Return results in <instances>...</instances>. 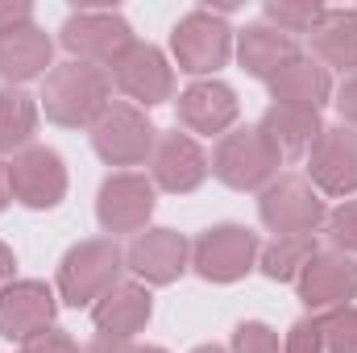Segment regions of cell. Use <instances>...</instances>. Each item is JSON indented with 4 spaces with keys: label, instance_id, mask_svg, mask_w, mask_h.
Here are the masks:
<instances>
[{
    "label": "cell",
    "instance_id": "cell-1",
    "mask_svg": "<svg viewBox=\"0 0 357 353\" xmlns=\"http://www.w3.org/2000/svg\"><path fill=\"white\" fill-rule=\"evenodd\" d=\"M42 112L46 121L63 125V129H84L96 125L100 112L112 104V80L104 67H91V63H63V67H50L46 71V84H42Z\"/></svg>",
    "mask_w": 357,
    "mask_h": 353
},
{
    "label": "cell",
    "instance_id": "cell-2",
    "mask_svg": "<svg viewBox=\"0 0 357 353\" xmlns=\"http://www.w3.org/2000/svg\"><path fill=\"white\" fill-rule=\"evenodd\" d=\"M121 270H125V250L116 246V237L79 241L59 262V299L67 308H91L121 283Z\"/></svg>",
    "mask_w": 357,
    "mask_h": 353
},
{
    "label": "cell",
    "instance_id": "cell-3",
    "mask_svg": "<svg viewBox=\"0 0 357 353\" xmlns=\"http://www.w3.org/2000/svg\"><path fill=\"white\" fill-rule=\"evenodd\" d=\"M282 154L270 146L262 125H241L225 133L212 150V175L233 191H262L266 183L278 179Z\"/></svg>",
    "mask_w": 357,
    "mask_h": 353
},
{
    "label": "cell",
    "instance_id": "cell-4",
    "mask_svg": "<svg viewBox=\"0 0 357 353\" xmlns=\"http://www.w3.org/2000/svg\"><path fill=\"white\" fill-rule=\"evenodd\" d=\"M258 216L274 237H307L328 220V208L307 175H278L258 195Z\"/></svg>",
    "mask_w": 357,
    "mask_h": 353
},
{
    "label": "cell",
    "instance_id": "cell-5",
    "mask_svg": "<svg viewBox=\"0 0 357 353\" xmlns=\"http://www.w3.org/2000/svg\"><path fill=\"white\" fill-rule=\"evenodd\" d=\"M171 54H175L178 71H187V75L220 71L233 54V29H229L225 13L191 8L187 17H178V25L171 29Z\"/></svg>",
    "mask_w": 357,
    "mask_h": 353
},
{
    "label": "cell",
    "instance_id": "cell-6",
    "mask_svg": "<svg viewBox=\"0 0 357 353\" xmlns=\"http://www.w3.org/2000/svg\"><path fill=\"white\" fill-rule=\"evenodd\" d=\"M154 142H158V129L150 125V117L125 100H112L91 125V146L108 167H142L154 154Z\"/></svg>",
    "mask_w": 357,
    "mask_h": 353
},
{
    "label": "cell",
    "instance_id": "cell-7",
    "mask_svg": "<svg viewBox=\"0 0 357 353\" xmlns=\"http://www.w3.org/2000/svg\"><path fill=\"white\" fill-rule=\"evenodd\" d=\"M262 254V241L245 225H212L195 237L191 246V266L208 283H237L245 278Z\"/></svg>",
    "mask_w": 357,
    "mask_h": 353
},
{
    "label": "cell",
    "instance_id": "cell-8",
    "mask_svg": "<svg viewBox=\"0 0 357 353\" xmlns=\"http://www.w3.org/2000/svg\"><path fill=\"white\" fill-rule=\"evenodd\" d=\"M59 42L63 50L75 59V63H91V67H112L125 46L133 42V29L121 13H104V8H84V13H71L59 29Z\"/></svg>",
    "mask_w": 357,
    "mask_h": 353
},
{
    "label": "cell",
    "instance_id": "cell-9",
    "mask_svg": "<svg viewBox=\"0 0 357 353\" xmlns=\"http://www.w3.org/2000/svg\"><path fill=\"white\" fill-rule=\"evenodd\" d=\"M108 80L125 91L137 108H154V104H167L175 96V67L167 63V54L158 46L137 42V38L108 67Z\"/></svg>",
    "mask_w": 357,
    "mask_h": 353
},
{
    "label": "cell",
    "instance_id": "cell-10",
    "mask_svg": "<svg viewBox=\"0 0 357 353\" xmlns=\"http://www.w3.org/2000/svg\"><path fill=\"white\" fill-rule=\"evenodd\" d=\"M96 216H100V229L108 237H116V233L137 237L154 216V179L137 175V171L108 175L96 195Z\"/></svg>",
    "mask_w": 357,
    "mask_h": 353
},
{
    "label": "cell",
    "instance_id": "cell-11",
    "mask_svg": "<svg viewBox=\"0 0 357 353\" xmlns=\"http://www.w3.org/2000/svg\"><path fill=\"white\" fill-rule=\"evenodd\" d=\"M307 183L324 195H357V129L324 125L307 150Z\"/></svg>",
    "mask_w": 357,
    "mask_h": 353
},
{
    "label": "cell",
    "instance_id": "cell-12",
    "mask_svg": "<svg viewBox=\"0 0 357 353\" xmlns=\"http://www.w3.org/2000/svg\"><path fill=\"white\" fill-rule=\"evenodd\" d=\"M8 191L25 208H54L67 195V167L59 150L50 146H29L8 163Z\"/></svg>",
    "mask_w": 357,
    "mask_h": 353
},
{
    "label": "cell",
    "instance_id": "cell-13",
    "mask_svg": "<svg viewBox=\"0 0 357 353\" xmlns=\"http://www.w3.org/2000/svg\"><path fill=\"white\" fill-rule=\"evenodd\" d=\"M54 312H59V295L42 278H13L0 291V337L29 341L54 329Z\"/></svg>",
    "mask_w": 357,
    "mask_h": 353
},
{
    "label": "cell",
    "instance_id": "cell-14",
    "mask_svg": "<svg viewBox=\"0 0 357 353\" xmlns=\"http://www.w3.org/2000/svg\"><path fill=\"white\" fill-rule=\"evenodd\" d=\"M187 266L191 246L175 229H142L125 250V270H133V278L150 287H171Z\"/></svg>",
    "mask_w": 357,
    "mask_h": 353
},
{
    "label": "cell",
    "instance_id": "cell-15",
    "mask_svg": "<svg viewBox=\"0 0 357 353\" xmlns=\"http://www.w3.org/2000/svg\"><path fill=\"white\" fill-rule=\"evenodd\" d=\"M295 287H299V299H303L312 312L345 308L349 299H357V262L349 254L320 250L312 262L303 266V274L295 278Z\"/></svg>",
    "mask_w": 357,
    "mask_h": 353
},
{
    "label": "cell",
    "instance_id": "cell-16",
    "mask_svg": "<svg viewBox=\"0 0 357 353\" xmlns=\"http://www.w3.org/2000/svg\"><path fill=\"white\" fill-rule=\"evenodd\" d=\"M212 171L208 154L199 150V142L191 133H158L154 142V154H150V175H154V187L171 191V195H187L195 191Z\"/></svg>",
    "mask_w": 357,
    "mask_h": 353
},
{
    "label": "cell",
    "instance_id": "cell-17",
    "mask_svg": "<svg viewBox=\"0 0 357 353\" xmlns=\"http://www.w3.org/2000/svg\"><path fill=\"white\" fill-rule=\"evenodd\" d=\"M175 112L187 133H204V137L220 133L225 137L229 125L237 121V91L229 84H220V80H199V84H191L178 96Z\"/></svg>",
    "mask_w": 357,
    "mask_h": 353
},
{
    "label": "cell",
    "instance_id": "cell-18",
    "mask_svg": "<svg viewBox=\"0 0 357 353\" xmlns=\"http://www.w3.org/2000/svg\"><path fill=\"white\" fill-rule=\"evenodd\" d=\"M150 291L142 283H116L108 295H100L91 303V324L100 337H116V341H133L146 324H150Z\"/></svg>",
    "mask_w": 357,
    "mask_h": 353
},
{
    "label": "cell",
    "instance_id": "cell-19",
    "mask_svg": "<svg viewBox=\"0 0 357 353\" xmlns=\"http://www.w3.org/2000/svg\"><path fill=\"white\" fill-rule=\"evenodd\" d=\"M274 104H291V108H324L328 96H333V80H328V67H320L312 54H295L291 63H282L274 75L266 80Z\"/></svg>",
    "mask_w": 357,
    "mask_h": 353
},
{
    "label": "cell",
    "instance_id": "cell-20",
    "mask_svg": "<svg viewBox=\"0 0 357 353\" xmlns=\"http://www.w3.org/2000/svg\"><path fill=\"white\" fill-rule=\"evenodd\" d=\"M54 54V42L38 25H21L13 33H0V80L4 88H21L38 75H46Z\"/></svg>",
    "mask_w": 357,
    "mask_h": 353
},
{
    "label": "cell",
    "instance_id": "cell-21",
    "mask_svg": "<svg viewBox=\"0 0 357 353\" xmlns=\"http://www.w3.org/2000/svg\"><path fill=\"white\" fill-rule=\"evenodd\" d=\"M299 54V42L287 38L282 29H274L266 21H254L241 29L237 38V59H241V71L254 75V80H270L282 63H291Z\"/></svg>",
    "mask_w": 357,
    "mask_h": 353
},
{
    "label": "cell",
    "instance_id": "cell-22",
    "mask_svg": "<svg viewBox=\"0 0 357 353\" xmlns=\"http://www.w3.org/2000/svg\"><path fill=\"white\" fill-rule=\"evenodd\" d=\"M312 59L320 67L357 71V8H324L312 29Z\"/></svg>",
    "mask_w": 357,
    "mask_h": 353
},
{
    "label": "cell",
    "instance_id": "cell-23",
    "mask_svg": "<svg viewBox=\"0 0 357 353\" xmlns=\"http://www.w3.org/2000/svg\"><path fill=\"white\" fill-rule=\"evenodd\" d=\"M262 133L270 137V146L282 154V158H295V154H307L312 142L320 137L324 121L316 108H291V104H270L266 117L258 121Z\"/></svg>",
    "mask_w": 357,
    "mask_h": 353
},
{
    "label": "cell",
    "instance_id": "cell-24",
    "mask_svg": "<svg viewBox=\"0 0 357 353\" xmlns=\"http://www.w3.org/2000/svg\"><path fill=\"white\" fill-rule=\"evenodd\" d=\"M38 133V100L21 88H0V154L29 150Z\"/></svg>",
    "mask_w": 357,
    "mask_h": 353
},
{
    "label": "cell",
    "instance_id": "cell-25",
    "mask_svg": "<svg viewBox=\"0 0 357 353\" xmlns=\"http://www.w3.org/2000/svg\"><path fill=\"white\" fill-rule=\"evenodd\" d=\"M316 254H320L316 233H307V237H274L270 246H262L258 266H262V274L274 278V283H295L303 274V266L312 262Z\"/></svg>",
    "mask_w": 357,
    "mask_h": 353
},
{
    "label": "cell",
    "instance_id": "cell-26",
    "mask_svg": "<svg viewBox=\"0 0 357 353\" xmlns=\"http://www.w3.org/2000/svg\"><path fill=\"white\" fill-rule=\"evenodd\" d=\"M324 17V4L316 0H266V25L282 29L287 38L295 33H312Z\"/></svg>",
    "mask_w": 357,
    "mask_h": 353
},
{
    "label": "cell",
    "instance_id": "cell-27",
    "mask_svg": "<svg viewBox=\"0 0 357 353\" xmlns=\"http://www.w3.org/2000/svg\"><path fill=\"white\" fill-rule=\"evenodd\" d=\"M320 337H324V353H357V308H333L320 312Z\"/></svg>",
    "mask_w": 357,
    "mask_h": 353
},
{
    "label": "cell",
    "instance_id": "cell-28",
    "mask_svg": "<svg viewBox=\"0 0 357 353\" xmlns=\"http://www.w3.org/2000/svg\"><path fill=\"white\" fill-rule=\"evenodd\" d=\"M324 229H328L333 250L354 258V254H357V200H345L341 208H333V212H328V220H324Z\"/></svg>",
    "mask_w": 357,
    "mask_h": 353
},
{
    "label": "cell",
    "instance_id": "cell-29",
    "mask_svg": "<svg viewBox=\"0 0 357 353\" xmlns=\"http://www.w3.org/2000/svg\"><path fill=\"white\" fill-rule=\"evenodd\" d=\"M233 353H282L278 333L262 320H241L233 329Z\"/></svg>",
    "mask_w": 357,
    "mask_h": 353
},
{
    "label": "cell",
    "instance_id": "cell-30",
    "mask_svg": "<svg viewBox=\"0 0 357 353\" xmlns=\"http://www.w3.org/2000/svg\"><path fill=\"white\" fill-rule=\"evenodd\" d=\"M282 353H324V337H320V320L307 316V320H295L287 341H282Z\"/></svg>",
    "mask_w": 357,
    "mask_h": 353
},
{
    "label": "cell",
    "instance_id": "cell-31",
    "mask_svg": "<svg viewBox=\"0 0 357 353\" xmlns=\"http://www.w3.org/2000/svg\"><path fill=\"white\" fill-rule=\"evenodd\" d=\"M21 353H84V350L75 345V337L67 329H46V333L21 341Z\"/></svg>",
    "mask_w": 357,
    "mask_h": 353
},
{
    "label": "cell",
    "instance_id": "cell-32",
    "mask_svg": "<svg viewBox=\"0 0 357 353\" xmlns=\"http://www.w3.org/2000/svg\"><path fill=\"white\" fill-rule=\"evenodd\" d=\"M21 25H33V8L25 0H0V33H13Z\"/></svg>",
    "mask_w": 357,
    "mask_h": 353
},
{
    "label": "cell",
    "instance_id": "cell-33",
    "mask_svg": "<svg viewBox=\"0 0 357 353\" xmlns=\"http://www.w3.org/2000/svg\"><path fill=\"white\" fill-rule=\"evenodd\" d=\"M337 112H341V125H349V129H357V71L337 88Z\"/></svg>",
    "mask_w": 357,
    "mask_h": 353
},
{
    "label": "cell",
    "instance_id": "cell-34",
    "mask_svg": "<svg viewBox=\"0 0 357 353\" xmlns=\"http://www.w3.org/2000/svg\"><path fill=\"white\" fill-rule=\"evenodd\" d=\"M84 353H133V345L129 341H116V337H96Z\"/></svg>",
    "mask_w": 357,
    "mask_h": 353
},
{
    "label": "cell",
    "instance_id": "cell-35",
    "mask_svg": "<svg viewBox=\"0 0 357 353\" xmlns=\"http://www.w3.org/2000/svg\"><path fill=\"white\" fill-rule=\"evenodd\" d=\"M13 270H17V258H13V250H8V246L0 241V291H4L8 283H13Z\"/></svg>",
    "mask_w": 357,
    "mask_h": 353
},
{
    "label": "cell",
    "instance_id": "cell-36",
    "mask_svg": "<svg viewBox=\"0 0 357 353\" xmlns=\"http://www.w3.org/2000/svg\"><path fill=\"white\" fill-rule=\"evenodd\" d=\"M8 200H13V191H8V163H0V212L8 208Z\"/></svg>",
    "mask_w": 357,
    "mask_h": 353
},
{
    "label": "cell",
    "instance_id": "cell-37",
    "mask_svg": "<svg viewBox=\"0 0 357 353\" xmlns=\"http://www.w3.org/2000/svg\"><path fill=\"white\" fill-rule=\"evenodd\" d=\"M133 353H167L162 345H133Z\"/></svg>",
    "mask_w": 357,
    "mask_h": 353
},
{
    "label": "cell",
    "instance_id": "cell-38",
    "mask_svg": "<svg viewBox=\"0 0 357 353\" xmlns=\"http://www.w3.org/2000/svg\"><path fill=\"white\" fill-rule=\"evenodd\" d=\"M191 353H225V350H220V345H195Z\"/></svg>",
    "mask_w": 357,
    "mask_h": 353
}]
</instances>
